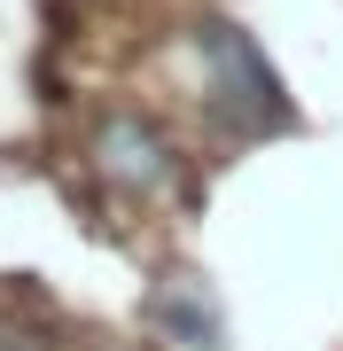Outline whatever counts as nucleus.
Here are the masks:
<instances>
[{"label":"nucleus","mask_w":343,"mask_h":351,"mask_svg":"<svg viewBox=\"0 0 343 351\" xmlns=\"http://www.w3.org/2000/svg\"><path fill=\"white\" fill-rule=\"evenodd\" d=\"M94 156H102V172L117 180V188H133V195H156V188L172 180V149H164V133L140 125V117H117V125H102Z\"/></svg>","instance_id":"f03ea898"},{"label":"nucleus","mask_w":343,"mask_h":351,"mask_svg":"<svg viewBox=\"0 0 343 351\" xmlns=\"http://www.w3.org/2000/svg\"><path fill=\"white\" fill-rule=\"evenodd\" d=\"M195 55H203L211 101L234 117V125H281V86H273V71L257 63V47L234 24H203L195 32Z\"/></svg>","instance_id":"f257e3e1"}]
</instances>
